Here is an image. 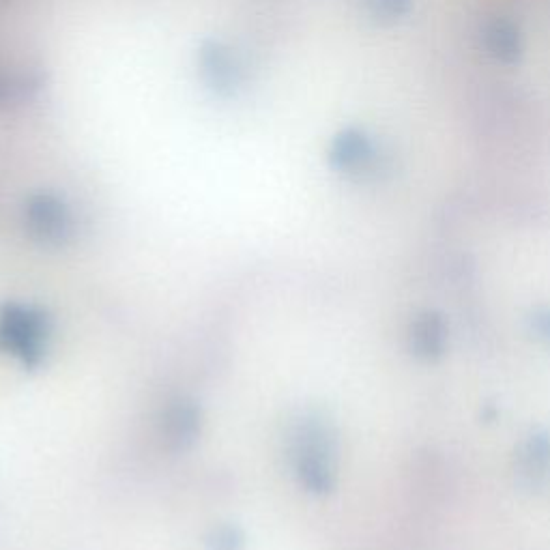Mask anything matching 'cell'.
<instances>
[{"label": "cell", "mask_w": 550, "mask_h": 550, "mask_svg": "<svg viewBox=\"0 0 550 550\" xmlns=\"http://www.w3.org/2000/svg\"><path fill=\"white\" fill-rule=\"evenodd\" d=\"M288 460L297 482L312 495H327L336 482V434L323 413H301L288 434Z\"/></svg>", "instance_id": "obj_1"}, {"label": "cell", "mask_w": 550, "mask_h": 550, "mask_svg": "<svg viewBox=\"0 0 550 550\" xmlns=\"http://www.w3.org/2000/svg\"><path fill=\"white\" fill-rule=\"evenodd\" d=\"M245 535L237 525H220L211 529L207 538L209 550H243Z\"/></svg>", "instance_id": "obj_6"}, {"label": "cell", "mask_w": 550, "mask_h": 550, "mask_svg": "<svg viewBox=\"0 0 550 550\" xmlns=\"http://www.w3.org/2000/svg\"><path fill=\"white\" fill-rule=\"evenodd\" d=\"M52 321L33 303L9 301L0 308V351L16 357L22 366L37 368L48 355Z\"/></svg>", "instance_id": "obj_2"}, {"label": "cell", "mask_w": 550, "mask_h": 550, "mask_svg": "<svg viewBox=\"0 0 550 550\" xmlns=\"http://www.w3.org/2000/svg\"><path fill=\"white\" fill-rule=\"evenodd\" d=\"M443 340H445V331H443V325L439 318L434 316H426L422 323L417 325L415 329V344L417 349L430 355V353H439L441 346H443Z\"/></svg>", "instance_id": "obj_5"}, {"label": "cell", "mask_w": 550, "mask_h": 550, "mask_svg": "<svg viewBox=\"0 0 550 550\" xmlns=\"http://www.w3.org/2000/svg\"><path fill=\"white\" fill-rule=\"evenodd\" d=\"M33 235L43 243H61L67 237L65 215L50 205L37 207L31 215Z\"/></svg>", "instance_id": "obj_4"}, {"label": "cell", "mask_w": 550, "mask_h": 550, "mask_svg": "<svg viewBox=\"0 0 550 550\" xmlns=\"http://www.w3.org/2000/svg\"><path fill=\"white\" fill-rule=\"evenodd\" d=\"M202 430V411L192 398H175L162 415V439L170 452H187Z\"/></svg>", "instance_id": "obj_3"}]
</instances>
